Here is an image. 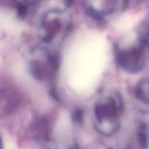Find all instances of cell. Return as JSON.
<instances>
[{
    "label": "cell",
    "mask_w": 149,
    "mask_h": 149,
    "mask_svg": "<svg viewBox=\"0 0 149 149\" xmlns=\"http://www.w3.org/2000/svg\"><path fill=\"white\" fill-rule=\"evenodd\" d=\"M127 112L126 100L120 90L102 86L95 93L90 106L93 131L101 138H116L126 122Z\"/></svg>",
    "instance_id": "cell-1"
},
{
    "label": "cell",
    "mask_w": 149,
    "mask_h": 149,
    "mask_svg": "<svg viewBox=\"0 0 149 149\" xmlns=\"http://www.w3.org/2000/svg\"><path fill=\"white\" fill-rule=\"evenodd\" d=\"M65 6L50 7L38 17L36 33L38 43L61 51L74 31L73 19Z\"/></svg>",
    "instance_id": "cell-2"
},
{
    "label": "cell",
    "mask_w": 149,
    "mask_h": 149,
    "mask_svg": "<svg viewBox=\"0 0 149 149\" xmlns=\"http://www.w3.org/2000/svg\"><path fill=\"white\" fill-rule=\"evenodd\" d=\"M146 47L138 31L115 41L111 46V55L116 69L127 76L139 74L146 63Z\"/></svg>",
    "instance_id": "cell-3"
},
{
    "label": "cell",
    "mask_w": 149,
    "mask_h": 149,
    "mask_svg": "<svg viewBox=\"0 0 149 149\" xmlns=\"http://www.w3.org/2000/svg\"><path fill=\"white\" fill-rule=\"evenodd\" d=\"M131 0H83L86 15L97 23H107L123 14Z\"/></svg>",
    "instance_id": "cell-4"
},
{
    "label": "cell",
    "mask_w": 149,
    "mask_h": 149,
    "mask_svg": "<svg viewBox=\"0 0 149 149\" xmlns=\"http://www.w3.org/2000/svg\"><path fill=\"white\" fill-rule=\"evenodd\" d=\"M129 95L137 109L149 108V78L138 79L130 89Z\"/></svg>",
    "instance_id": "cell-5"
}]
</instances>
